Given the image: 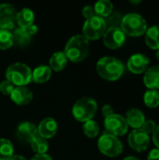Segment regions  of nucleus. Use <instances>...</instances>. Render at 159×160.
Here are the masks:
<instances>
[{
    "mask_svg": "<svg viewBox=\"0 0 159 160\" xmlns=\"http://www.w3.org/2000/svg\"><path fill=\"white\" fill-rule=\"evenodd\" d=\"M89 42L83 35L73 36L66 44L65 55L72 62L82 61L88 54Z\"/></svg>",
    "mask_w": 159,
    "mask_h": 160,
    "instance_id": "f257e3e1",
    "label": "nucleus"
},
{
    "mask_svg": "<svg viewBox=\"0 0 159 160\" xmlns=\"http://www.w3.org/2000/svg\"><path fill=\"white\" fill-rule=\"evenodd\" d=\"M97 70L103 79L108 81H116L124 73V65L115 57L105 56L98 60L97 64Z\"/></svg>",
    "mask_w": 159,
    "mask_h": 160,
    "instance_id": "f03ea898",
    "label": "nucleus"
},
{
    "mask_svg": "<svg viewBox=\"0 0 159 160\" xmlns=\"http://www.w3.org/2000/svg\"><path fill=\"white\" fill-rule=\"evenodd\" d=\"M121 29L126 35L131 37H140L145 34L147 22L144 18L138 13H128L122 18Z\"/></svg>",
    "mask_w": 159,
    "mask_h": 160,
    "instance_id": "7ed1b4c3",
    "label": "nucleus"
},
{
    "mask_svg": "<svg viewBox=\"0 0 159 160\" xmlns=\"http://www.w3.org/2000/svg\"><path fill=\"white\" fill-rule=\"evenodd\" d=\"M7 81L13 85L24 86L32 80V71L28 66L22 63H14L6 70Z\"/></svg>",
    "mask_w": 159,
    "mask_h": 160,
    "instance_id": "20e7f679",
    "label": "nucleus"
},
{
    "mask_svg": "<svg viewBox=\"0 0 159 160\" xmlns=\"http://www.w3.org/2000/svg\"><path fill=\"white\" fill-rule=\"evenodd\" d=\"M97 101L92 98L84 97L76 101L72 108V113L77 120L85 123L89 120H92L97 112Z\"/></svg>",
    "mask_w": 159,
    "mask_h": 160,
    "instance_id": "39448f33",
    "label": "nucleus"
},
{
    "mask_svg": "<svg viewBox=\"0 0 159 160\" xmlns=\"http://www.w3.org/2000/svg\"><path fill=\"white\" fill-rule=\"evenodd\" d=\"M98 148L100 152L108 157L114 158L123 152V144L121 141L107 132H105L98 140Z\"/></svg>",
    "mask_w": 159,
    "mask_h": 160,
    "instance_id": "423d86ee",
    "label": "nucleus"
},
{
    "mask_svg": "<svg viewBox=\"0 0 159 160\" xmlns=\"http://www.w3.org/2000/svg\"><path fill=\"white\" fill-rule=\"evenodd\" d=\"M107 30L105 19L95 15L94 17L86 20L82 27L83 36L89 39H97L102 37Z\"/></svg>",
    "mask_w": 159,
    "mask_h": 160,
    "instance_id": "0eeeda50",
    "label": "nucleus"
},
{
    "mask_svg": "<svg viewBox=\"0 0 159 160\" xmlns=\"http://www.w3.org/2000/svg\"><path fill=\"white\" fill-rule=\"evenodd\" d=\"M104 126H105L107 133L113 135L115 137L125 135L128 129V125L125 117L119 114H115V113L105 118Z\"/></svg>",
    "mask_w": 159,
    "mask_h": 160,
    "instance_id": "6e6552de",
    "label": "nucleus"
},
{
    "mask_svg": "<svg viewBox=\"0 0 159 160\" xmlns=\"http://www.w3.org/2000/svg\"><path fill=\"white\" fill-rule=\"evenodd\" d=\"M126 40V34L123 32L121 27L112 26L107 28L103 35L104 44L110 49L120 48Z\"/></svg>",
    "mask_w": 159,
    "mask_h": 160,
    "instance_id": "1a4fd4ad",
    "label": "nucleus"
},
{
    "mask_svg": "<svg viewBox=\"0 0 159 160\" xmlns=\"http://www.w3.org/2000/svg\"><path fill=\"white\" fill-rule=\"evenodd\" d=\"M17 11L11 4L4 3L0 5V29L10 30L14 28Z\"/></svg>",
    "mask_w": 159,
    "mask_h": 160,
    "instance_id": "9d476101",
    "label": "nucleus"
},
{
    "mask_svg": "<svg viewBox=\"0 0 159 160\" xmlns=\"http://www.w3.org/2000/svg\"><path fill=\"white\" fill-rule=\"evenodd\" d=\"M149 135L142 131L141 128L134 129L128 136L129 146L137 152L145 151L149 146Z\"/></svg>",
    "mask_w": 159,
    "mask_h": 160,
    "instance_id": "9b49d317",
    "label": "nucleus"
},
{
    "mask_svg": "<svg viewBox=\"0 0 159 160\" xmlns=\"http://www.w3.org/2000/svg\"><path fill=\"white\" fill-rule=\"evenodd\" d=\"M149 58L142 53H135L131 55L127 61L128 69L135 74H140L147 70Z\"/></svg>",
    "mask_w": 159,
    "mask_h": 160,
    "instance_id": "f8f14e48",
    "label": "nucleus"
},
{
    "mask_svg": "<svg viewBox=\"0 0 159 160\" xmlns=\"http://www.w3.org/2000/svg\"><path fill=\"white\" fill-rule=\"evenodd\" d=\"M37 134V128L30 122H23L20 124L16 131L17 137L24 142H31Z\"/></svg>",
    "mask_w": 159,
    "mask_h": 160,
    "instance_id": "ddd939ff",
    "label": "nucleus"
},
{
    "mask_svg": "<svg viewBox=\"0 0 159 160\" xmlns=\"http://www.w3.org/2000/svg\"><path fill=\"white\" fill-rule=\"evenodd\" d=\"M57 131V123L53 118L47 117L43 119L38 127H37V133L40 137L44 139L52 138L55 135Z\"/></svg>",
    "mask_w": 159,
    "mask_h": 160,
    "instance_id": "4468645a",
    "label": "nucleus"
},
{
    "mask_svg": "<svg viewBox=\"0 0 159 160\" xmlns=\"http://www.w3.org/2000/svg\"><path fill=\"white\" fill-rule=\"evenodd\" d=\"M10 98L18 105H26L32 100L33 94L31 90L25 86H17L14 87L12 93L10 94Z\"/></svg>",
    "mask_w": 159,
    "mask_h": 160,
    "instance_id": "2eb2a0df",
    "label": "nucleus"
},
{
    "mask_svg": "<svg viewBox=\"0 0 159 160\" xmlns=\"http://www.w3.org/2000/svg\"><path fill=\"white\" fill-rule=\"evenodd\" d=\"M125 119L127 125L133 128L134 129L141 128L146 120L143 112L139 109H130L129 111H127Z\"/></svg>",
    "mask_w": 159,
    "mask_h": 160,
    "instance_id": "dca6fc26",
    "label": "nucleus"
},
{
    "mask_svg": "<svg viewBox=\"0 0 159 160\" xmlns=\"http://www.w3.org/2000/svg\"><path fill=\"white\" fill-rule=\"evenodd\" d=\"M143 82L149 90H157L159 88V66L148 68L143 77Z\"/></svg>",
    "mask_w": 159,
    "mask_h": 160,
    "instance_id": "f3484780",
    "label": "nucleus"
},
{
    "mask_svg": "<svg viewBox=\"0 0 159 160\" xmlns=\"http://www.w3.org/2000/svg\"><path fill=\"white\" fill-rule=\"evenodd\" d=\"M34 19V12L28 8H23L19 12H17L16 22L22 28H27L28 26L33 24Z\"/></svg>",
    "mask_w": 159,
    "mask_h": 160,
    "instance_id": "a211bd4d",
    "label": "nucleus"
},
{
    "mask_svg": "<svg viewBox=\"0 0 159 160\" xmlns=\"http://www.w3.org/2000/svg\"><path fill=\"white\" fill-rule=\"evenodd\" d=\"M145 42L153 50H159V25H153L145 32Z\"/></svg>",
    "mask_w": 159,
    "mask_h": 160,
    "instance_id": "6ab92c4d",
    "label": "nucleus"
},
{
    "mask_svg": "<svg viewBox=\"0 0 159 160\" xmlns=\"http://www.w3.org/2000/svg\"><path fill=\"white\" fill-rule=\"evenodd\" d=\"M52 75V69L50 67L41 65L37 67L32 72V80L37 83H43L47 82Z\"/></svg>",
    "mask_w": 159,
    "mask_h": 160,
    "instance_id": "aec40b11",
    "label": "nucleus"
},
{
    "mask_svg": "<svg viewBox=\"0 0 159 160\" xmlns=\"http://www.w3.org/2000/svg\"><path fill=\"white\" fill-rule=\"evenodd\" d=\"M67 63V58L65 55L64 52H54L50 59V66L55 71H60L65 68Z\"/></svg>",
    "mask_w": 159,
    "mask_h": 160,
    "instance_id": "412c9836",
    "label": "nucleus"
},
{
    "mask_svg": "<svg viewBox=\"0 0 159 160\" xmlns=\"http://www.w3.org/2000/svg\"><path fill=\"white\" fill-rule=\"evenodd\" d=\"M113 9V5L109 0H99L96 3L94 10L97 16L99 17H108L110 14H112Z\"/></svg>",
    "mask_w": 159,
    "mask_h": 160,
    "instance_id": "4be33fe9",
    "label": "nucleus"
},
{
    "mask_svg": "<svg viewBox=\"0 0 159 160\" xmlns=\"http://www.w3.org/2000/svg\"><path fill=\"white\" fill-rule=\"evenodd\" d=\"M31 143V147L33 149V151L35 153H37V155H42L45 154L49 148V144L46 139L40 137L38 134L32 140Z\"/></svg>",
    "mask_w": 159,
    "mask_h": 160,
    "instance_id": "5701e85b",
    "label": "nucleus"
},
{
    "mask_svg": "<svg viewBox=\"0 0 159 160\" xmlns=\"http://www.w3.org/2000/svg\"><path fill=\"white\" fill-rule=\"evenodd\" d=\"M13 40L20 46H25L31 41V36L27 33L25 28L18 27L12 33Z\"/></svg>",
    "mask_w": 159,
    "mask_h": 160,
    "instance_id": "b1692460",
    "label": "nucleus"
},
{
    "mask_svg": "<svg viewBox=\"0 0 159 160\" xmlns=\"http://www.w3.org/2000/svg\"><path fill=\"white\" fill-rule=\"evenodd\" d=\"M13 157V145L10 141L0 139V160H10Z\"/></svg>",
    "mask_w": 159,
    "mask_h": 160,
    "instance_id": "393cba45",
    "label": "nucleus"
},
{
    "mask_svg": "<svg viewBox=\"0 0 159 160\" xmlns=\"http://www.w3.org/2000/svg\"><path fill=\"white\" fill-rule=\"evenodd\" d=\"M143 100L148 108L155 109L159 106V91L158 90H148L145 92Z\"/></svg>",
    "mask_w": 159,
    "mask_h": 160,
    "instance_id": "a878e982",
    "label": "nucleus"
},
{
    "mask_svg": "<svg viewBox=\"0 0 159 160\" xmlns=\"http://www.w3.org/2000/svg\"><path fill=\"white\" fill-rule=\"evenodd\" d=\"M14 43L13 35L9 30L0 29V49L7 50L10 48Z\"/></svg>",
    "mask_w": 159,
    "mask_h": 160,
    "instance_id": "bb28decb",
    "label": "nucleus"
},
{
    "mask_svg": "<svg viewBox=\"0 0 159 160\" xmlns=\"http://www.w3.org/2000/svg\"><path fill=\"white\" fill-rule=\"evenodd\" d=\"M83 132L89 138H95L99 133V126L94 120H89L83 125Z\"/></svg>",
    "mask_w": 159,
    "mask_h": 160,
    "instance_id": "cd10ccee",
    "label": "nucleus"
},
{
    "mask_svg": "<svg viewBox=\"0 0 159 160\" xmlns=\"http://www.w3.org/2000/svg\"><path fill=\"white\" fill-rule=\"evenodd\" d=\"M105 22H106L107 26H108V24H110V27L118 26V24H121L122 18H121L120 14L113 13V14H110L108 16V20H105Z\"/></svg>",
    "mask_w": 159,
    "mask_h": 160,
    "instance_id": "c85d7f7f",
    "label": "nucleus"
},
{
    "mask_svg": "<svg viewBox=\"0 0 159 160\" xmlns=\"http://www.w3.org/2000/svg\"><path fill=\"white\" fill-rule=\"evenodd\" d=\"M157 127V124L153 120H145V122L143 123V125L141 128V129L142 131H144L145 133L150 134V133H153L156 130Z\"/></svg>",
    "mask_w": 159,
    "mask_h": 160,
    "instance_id": "c756f323",
    "label": "nucleus"
},
{
    "mask_svg": "<svg viewBox=\"0 0 159 160\" xmlns=\"http://www.w3.org/2000/svg\"><path fill=\"white\" fill-rule=\"evenodd\" d=\"M13 89H14V85L8 81L6 80L0 82V92L3 93L4 95H10Z\"/></svg>",
    "mask_w": 159,
    "mask_h": 160,
    "instance_id": "7c9ffc66",
    "label": "nucleus"
},
{
    "mask_svg": "<svg viewBox=\"0 0 159 160\" xmlns=\"http://www.w3.org/2000/svg\"><path fill=\"white\" fill-rule=\"evenodd\" d=\"M82 15L84 18H86V20L94 17L96 15L95 13V10H94V8L92 6H85L83 8H82Z\"/></svg>",
    "mask_w": 159,
    "mask_h": 160,
    "instance_id": "2f4dec72",
    "label": "nucleus"
},
{
    "mask_svg": "<svg viewBox=\"0 0 159 160\" xmlns=\"http://www.w3.org/2000/svg\"><path fill=\"white\" fill-rule=\"evenodd\" d=\"M113 113H114V112H113V109H112V107L111 105L106 104V105L103 106V108H102V114L105 116V118H107V117L112 115Z\"/></svg>",
    "mask_w": 159,
    "mask_h": 160,
    "instance_id": "473e14b6",
    "label": "nucleus"
},
{
    "mask_svg": "<svg viewBox=\"0 0 159 160\" xmlns=\"http://www.w3.org/2000/svg\"><path fill=\"white\" fill-rule=\"evenodd\" d=\"M148 160H159V148L153 149L149 155H148Z\"/></svg>",
    "mask_w": 159,
    "mask_h": 160,
    "instance_id": "72a5a7b5",
    "label": "nucleus"
},
{
    "mask_svg": "<svg viewBox=\"0 0 159 160\" xmlns=\"http://www.w3.org/2000/svg\"><path fill=\"white\" fill-rule=\"evenodd\" d=\"M153 142L157 145V147L159 148V126L157 127L156 130L153 132Z\"/></svg>",
    "mask_w": 159,
    "mask_h": 160,
    "instance_id": "f704fd0d",
    "label": "nucleus"
},
{
    "mask_svg": "<svg viewBox=\"0 0 159 160\" xmlns=\"http://www.w3.org/2000/svg\"><path fill=\"white\" fill-rule=\"evenodd\" d=\"M25 30L27 31V33L31 36V35H34V34H36L37 32V30H38V27L36 25V24H31L30 26H28L27 28H25Z\"/></svg>",
    "mask_w": 159,
    "mask_h": 160,
    "instance_id": "c9c22d12",
    "label": "nucleus"
},
{
    "mask_svg": "<svg viewBox=\"0 0 159 160\" xmlns=\"http://www.w3.org/2000/svg\"><path fill=\"white\" fill-rule=\"evenodd\" d=\"M31 160H52V158L46 154H42V155H36L34 158H32Z\"/></svg>",
    "mask_w": 159,
    "mask_h": 160,
    "instance_id": "e433bc0d",
    "label": "nucleus"
},
{
    "mask_svg": "<svg viewBox=\"0 0 159 160\" xmlns=\"http://www.w3.org/2000/svg\"><path fill=\"white\" fill-rule=\"evenodd\" d=\"M10 160H26L23 157H22V156H19V155H13V157L10 158Z\"/></svg>",
    "mask_w": 159,
    "mask_h": 160,
    "instance_id": "4c0bfd02",
    "label": "nucleus"
},
{
    "mask_svg": "<svg viewBox=\"0 0 159 160\" xmlns=\"http://www.w3.org/2000/svg\"><path fill=\"white\" fill-rule=\"evenodd\" d=\"M123 160H140V159H139V158H135V157H127V158H124Z\"/></svg>",
    "mask_w": 159,
    "mask_h": 160,
    "instance_id": "58836bf2",
    "label": "nucleus"
},
{
    "mask_svg": "<svg viewBox=\"0 0 159 160\" xmlns=\"http://www.w3.org/2000/svg\"><path fill=\"white\" fill-rule=\"evenodd\" d=\"M157 60L159 61V50H157Z\"/></svg>",
    "mask_w": 159,
    "mask_h": 160,
    "instance_id": "ea45409f",
    "label": "nucleus"
}]
</instances>
